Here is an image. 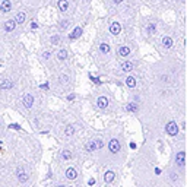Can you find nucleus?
<instances>
[{
  "label": "nucleus",
  "mask_w": 187,
  "mask_h": 187,
  "mask_svg": "<svg viewBox=\"0 0 187 187\" xmlns=\"http://www.w3.org/2000/svg\"><path fill=\"white\" fill-rule=\"evenodd\" d=\"M23 19H25V15H23V13H19V15H18V21H19V22H22Z\"/></svg>",
  "instance_id": "obj_20"
},
{
  "label": "nucleus",
  "mask_w": 187,
  "mask_h": 187,
  "mask_svg": "<svg viewBox=\"0 0 187 187\" xmlns=\"http://www.w3.org/2000/svg\"><path fill=\"white\" fill-rule=\"evenodd\" d=\"M13 28H15V22L9 21V22H8V25H6V29H8V31H11V29H13Z\"/></svg>",
  "instance_id": "obj_15"
},
{
  "label": "nucleus",
  "mask_w": 187,
  "mask_h": 187,
  "mask_svg": "<svg viewBox=\"0 0 187 187\" xmlns=\"http://www.w3.org/2000/svg\"><path fill=\"white\" fill-rule=\"evenodd\" d=\"M110 48H108V45L107 44H101V51H104V53H107Z\"/></svg>",
  "instance_id": "obj_18"
},
{
  "label": "nucleus",
  "mask_w": 187,
  "mask_h": 187,
  "mask_svg": "<svg viewBox=\"0 0 187 187\" xmlns=\"http://www.w3.org/2000/svg\"><path fill=\"white\" fill-rule=\"evenodd\" d=\"M108 148H110L111 152H119L120 151V142L117 140V139H113V140H110V145H108Z\"/></svg>",
  "instance_id": "obj_1"
},
{
  "label": "nucleus",
  "mask_w": 187,
  "mask_h": 187,
  "mask_svg": "<svg viewBox=\"0 0 187 187\" xmlns=\"http://www.w3.org/2000/svg\"><path fill=\"white\" fill-rule=\"evenodd\" d=\"M59 187H65V186H59Z\"/></svg>",
  "instance_id": "obj_24"
},
{
  "label": "nucleus",
  "mask_w": 187,
  "mask_h": 187,
  "mask_svg": "<svg viewBox=\"0 0 187 187\" xmlns=\"http://www.w3.org/2000/svg\"><path fill=\"white\" fill-rule=\"evenodd\" d=\"M97 145H98V148H102V146H104V143L101 142V140H97Z\"/></svg>",
  "instance_id": "obj_22"
},
{
  "label": "nucleus",
  "mask_w": 187,
  "mask_h": 187,
  "mask_svg": "<svg viewBox=\"0 0 187 187\" xmlns=\"http://www.w3.org/2000/svg\"><path fill=\"white\" fill-rule=\"evenodd\" d=\"M57 56H59V59H62V60H65V59H66V57H67V53H66V51H65V50H62V51H59V54H57Z\"/></svg>",
  "instance_id": "obj_13"
},
{
  "label": "nucleus",
  "mask_w": 187,
  "mask_h": 187,
  "mask_svg": "<svg viewBox=\"0 0 187 187\" xmlns=\"http://www.w3.org/2000/svg\"><path fill=\"white\" fill-rule=\"evenodd\" d=\"M60 8H62L63 11H65V9H66V8H67V3H66V2H65V0H62V2H60Z\"/></svg>",
  "instance_id": "obj_19"
},
{
  "label": "nucleus",
  "mask_w": 187,
  "mask_h": 187,
  "mask_svg": "<svg viewBox=\"0 0 187 187\" xmlns=\"http://www.w3.org/2000/svg\"><path fill=\"white\" fill-rule=\"evenodd\" d=\"M98 105H99V108H105V107L108 105V101H107V98L101 97V98L98 99Z\"/></svg>",
  "instance_id": "obj_7"
},
{
  "label": "nucleus",
  "mask_w": 187,
  "mask_h": 187,
  "mask_svg": "<svg viewBox=\"0 0 187 187\" xmlns=\"http://www.w3.org/2000/svg\"><path fill=\"white\" fill-rule=\"evenodd\" d=\"M18 178H19V181H21V183H25V181L28 180V176H26V173L23 171L22 168H19V170H18Z\"/></svg>",
  "instance_id": "obj_2"
},
{
  "label": "nucleus",
  "mask_w": 187,
  "mask_h": 187,
  "mask_svg": "<svg viewBox=\"0 0 187 187\" xmlns=\"http://www.w3.org/2000/svg\"><path fill=\"white\" fill-rule=\"evenodd\" d=\"M11 129H16V130H18L19 126H18V124H11Z\"/></svg>",
  "instance_id": "obj_21"
},
{
  "label": "nucleus",
  "mask_w": 187,
  "mask_h": 187,
  "mask_svg": "<svg viewBox=\"0 0 187 187\" xmlns=\"http://www.w3.org/2000/svg\"><path fill=\"white\" fill-rule=\"evenodd\" d=\"M126 85H127V86H134V79L127 77V79H126Z\"/></svg>",
  "instance_id": "obj_14"
},
{
  "label": "nucleus",
  "mask_w": 187,
  "mask_h": 187,
  "mask_svg": "<svg viewBox=\"0 0 187 187\" xmlns=\"http://www.w3.org/2000/svg\"><path fill=\"white\" fill-rule=\"evenodd\" d=\"M66 134H67V136H70V134H73V127H72V126H69V127H67V129H66Z\"/></svg>",
  "instance_id": "obj_17"
},
{
  "label": "nucleus",
  "mask_w": 187,
  "mask_h": 187,
  "mask_svg": "<svg viewBox=\"0 0 187 187\" xmlns=\"http://www.w3.org/2000/svg\"><path fill=\"white\" fill-rule=\"evenodd\" d=\"M32 102H34V98L31 97V95H26V97L23 98V104H25V105H26L28 108H29V107L32 105Z\"/></svg>",
  "instance_id": "obj_6"
},
{
  "label": "nucleus",
  "mask_w": 187,
  "mask_h": 187,
  "mask_svg": "<svg viewBox=\"0 0 187 187\" xmlns=\"http://www.w3.org/2000/svg\"><path fill=\"white\" fill-rule=\"evenodd\" d=\"M9 8H11V3H9V2H5V3H3V12H8Z\"/></svg>",
  "instance_id": "obj_16"
},
{
  "label": "nucleus",
  "mask_w": 187,
  "mask_h": 187,
  "mask_svg": "<svg viewBox=\"0 0 187 187\" xmlns=\"http://www.w3.org/2000/svg\"><path fill=\"white\" fill-rule=\"evenodd\" d=\"M66 177L69 180H75L76 178V170L75 168H69L66 171Z\"/></svg>",
  "instance_id": "obj_4"
},
{
  "label": "nucleus",
  "mask_w": 187,
  "mask_h": 187,
  "mask_svg": "<svg viewBox=\"0 0 187 187\" xmlns=\"http://www.w3.org/2000/svg\"><path fill=\"white\" fill-rule=\"evenodd\" d=\"M132 67H133V65L127 62V63H124V65H123V70H124V72H129V70H132Z\"/></svg>",
  "instance_id": "obj_10"
},
{
  "label": "nucleus",
  "mask_w": 187,
  "mask_h": 187,
  "mask_svg": "<svg viewBox=\"0 0 187 187\" xmlns=\"http://www.w3.org/2000/svg\"><path fill=\"white\" fill-rule=\"evenodd\" d=\"M98 148V145H97V140H89L88 145H86V149H88V152H94L95 149Z\"/></svg>",
  "instance_id": "obj_3"
},
{
  "label": "nucleus",
  "mask_w": 187,
  "mask_h": 187,
  "mask_svg": "<svg viewBox=\"0 0 187 187\" xmlns=\"http://www.w3.org/2000/svg\"><path fill=\"white\" fill-rule=\"evenodd\" d=\"M120 54L121 56H127V54H129V47H121V48H120Z\"/></svg>",
  "instance_id": "obj_12"
},
{
  "label": "nucleus",
  "mask_w": 187,
  "mask_h": 187,
  "mask_svg": "<svg viewBox=\"0 0 187 187\" xmlns=\"http://www.w3.org/2000/svg\"><path fill=\"white\" fill-rule=\"evenodd\" d=\"M113 180H114V173H113V171L105 173V176H104V181H105V183H111Z\"/></svg>",
  "instance_id": "obj_5"
},
{
  "label": "nucleus",
  "mask_w": 187,
  "mask_h": 187,
  "mask_svg": "<svg viewBox=\"0 0 187 187\" xmlns=\"http://www.w3.org/2000/svg\"><path fill=\"white\" fill-rule=\"evenodd\" d=\"M88 183H89V186H92V184H95V180H92V178H91Z\"/></svg>",
  "instance_id": "obj_23"
},
{
  "label": "nucleus",
  "mask_w": 187,
  "mask_h": 187,
  "mask_svg": "<svg viewBox=\"0 0 187 187\" xmlns=\"http://www.w3.org/2000/svg\"><path fill=\"white\" fill-rule=\"evenodd\" d=\"M11 86H12V82H9V80H5V82L0 85L2 89H8V88H11Z\"/></svg>",
  "instance_id": "obj_9"
},
{
  "label": "nucleus",
  "mask_w": 187,
  "mask_h": 187,
  "mask_svg": "<svg viewBox=\"0 0 187 187\" xmlns=\"http://www.w3.org/2000/svg\"><path fill=\"white\" fill-rule=\"evenodd\" d=\"M111 32H113V34H119V32H120V25L114 23V25L111 26Z\"/></svg>",
  "instance_id": "obj_8"
},
{
  "label": "nucleus",
  "mask_w": 187,
  "mask_h": 187,
  "mask_svg": "<svg viewBox=\"0 0 187 187\" xmlns=\"http://www.w3.org/2000/svg\"><path fill=\"white\" fill-rule=\"evenodd\" d=\"M62 156H63L65 159H70V158H72V154H70V151H63V152H62Z\"/></svg>",
  "instance_id": "obj_11"
}]
</instances>
